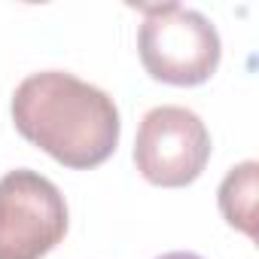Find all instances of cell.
<instances>
[{
    "instance_id": "cell-1",
    "label": "cell",
    "mask_w": 259,
    "mask_h": 259,
    "mask_svg": "<svg viewBox=\"0 0 259 259\" xmlns=\"http://www.w3.org/2000/svg\"><path fill=\"white\" fill-rule=\"evenodd\" d=\"M13 122L25 141L73 171L104 165L122 132L113 98L64 70L22 79L13 95Z\"/></svg>"
},
{
    "instance_id": "cell-2",
    "label": "cell",
    "mask_w": 259,
    "mask_h": 259,
    "mask_svg": "<svg viewBox=\"0 0 259 259\" xmlns=\"http://www.w3.org/2000/svg\"><path fill=\"white\" fill-rule=\"evenodd\" d=\"M144 70L168 85H201L220 67V34L195 10L180 4L147 7L138 34Z\"/></svg>"
},
{
    "instance_id": "cell-3",
    "label": "cell",
    "mask_w": 259,
    "mask_h": 259,
    "mask_svg": "<svg viewBox=\"0 0 259 259\" xmlns=\"http://www.w3.org/2000/svg\"><path fill=\"white\" fill-rule=\"evenodd\" d=\"M67 235V204L52 180L19 168L0 177V259H43Z\"/></svg>"
},
{
    "instance_id": "cell-4",
    "label": "cell",
    "mask_w": 259,
    "mask_h": 259,
    "mask_svg": "<svg viewBox=\"0 0 259 259\" xmlns=\"http://www.w3.org/2000/svg\"><path fill=\"white\" fill-rule=\"evenodd\" d=\"M210 159V135L186 107H153L135 138V165L153 186L180 189L201 177Z\"/></svg>"
},
{
    "instance_id": "cell-5",
    "label": "cell",
    "mask_w": 259,
    "mask_h": 259,
    "mask_svg": "<svg viewBox=\"0 0 259 259\" xmlns=\"http://www.w3.org/2000/svg\"><path fill=\"white\" fill-rule=\"evenodd\" d=\"M256 192H259V165L253 159L235 165L217 192L226 223L244 232L247 238H256Z\"/></svg>"
},
{
    "instance_id": "cell-6",
    "label": "cell",
    "mask_w": 259,
    "mask_h": 259,
    "mask_svg": "<svg viewBox=\"0 0 259 259\" xmlns=\"http://www.w3.org/2000/svg\"><path fill=\"white\" fill-rule=\"evenodd\" d=\"M159 259H201L198 253H186V250H177V253H165V256H159Z\"/></svg>"
}]
</instances>
